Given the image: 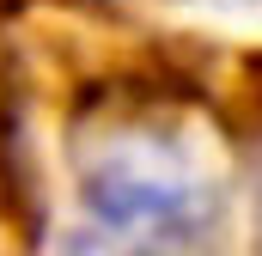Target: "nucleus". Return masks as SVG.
Instances as JSON below:
<instances>
[{"instance_id": "f257e3e1", "label": "nucleus", "mask_w": 262, "mask_h": 256, "mask_svg": "<svg viewBox=\"0 0 262 256\" xmlns=\"http://www.w3.org/2000/svg\"><path fill=\"white\" fill-rule=\"evenodd\" d=\"M85 226L73 256H195L220 226V171L171 116H110L79 134Z\"/></svg>"}, {"instance_id": "f03ea898", "label": "nucleus", "mask_w": 262, "mask_h": 256, "mask_svg": "<svg viewBox=\"0 0 262 256\" xmlns=\"http://www.w3.org/2000/svg\"><path fill=\"white\" fill-rule=\"evenodd\" d=\"M256 226H262V183H256Z\"/></svg>"}]
</instances>
